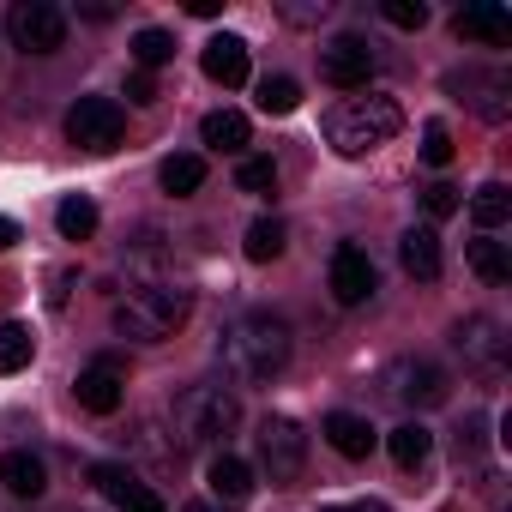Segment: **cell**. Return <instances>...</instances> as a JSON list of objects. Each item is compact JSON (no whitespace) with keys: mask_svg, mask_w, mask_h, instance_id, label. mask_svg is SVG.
Instances as JSON below:
<instances>
[{"mask_svg":"<svg viewBox=\"0 0 512 512\" xmlns=\"http://www.w3.org/2000/svg\"><path fill=\"white\" fill-rule=\"evenodd\" d=\"M284 241H290V235H284V223H278V217H260V223L247 229V260H253V266L278 260V253H284Z\"/></svg>","mask_w":512,"mask_h":512,"instance_id":"30","label":"cell"},{"mask_svg":"<svg viewBox=\"0 0 512 512\" xmlns=\"http://www.w3.org/2000/svg\"><path fill=\"white\" fill-rule=\"evenodd\" d=\"M67 290H73V272H55V278H49V308H61Z\"/></svg>","mask_w":512,"mask_h":512,"instance_id":"37","label":"cell"},{"mask_svg":"<svg viewBox=\"0 0 512 512\" xmlns=\"http://www.w3.org/2000/svg\"><path fill=\"white\" fill-rule=\"evenodd\" d=\"M91 482L109 494V506H115V512H169V506H163V494H157L151 482H139L127 464H91Z\"/></svg>","mask_w":512,"mask_h":512,"instance_id":"10","label":"cell"},{"mask_svg":"<svg viewBox=\"0 0 512 512\" xmlns=\"http://www.w3.org/2000/svg\"><path fill=\"white\" fill-rule=\"evenodd\" d=\"M187 314H193V296L181 284H139L115 302V332L133 344H163L187 326Z\"/></svg>","mask_w":512,"mask_h":512,"instance_id":"3","label":"cell"},{"mask_svg":"<svg viewBox=\"0 0 512 512\" xmlns=\"http://www.w3.org/2000/svg\"><path fill=\"white\" fill-rule=\"evenodd\" d=\"M470 272H476L482 284H494V290H500V284L512 278V253H506L500 241H488V235H482V241H470Z\"/></svg>","mask_w":512,"mask_h":512,"instance_id":"23","label":"cell"},{"mask_svg":"<svg viewBox=\"0 0 512 512\" xmlns=\"http://www.w3.org/2000/svg\"><path fill=\"white\" fill-rule=\"evenodd\" d=\"M199 133H205L211 151H241V145H247V115H235V109H211Z\"/></svg>","mask_w":512,"mask_h":512,"instance_id":"24","label":"cell"},{"mask_svg":"<svg viewBox=\"0 0 512 512\" xmlns=\"http://www.w3.org/2000/svg\"><path fill=\"white\" fill-rule=\"evenodd\" d=\"M398 127H404V109H398L392 97H344V103L326 115V145L356 163V157L392 145Z\"/></svg>","mask_w":512,"mask_h":512,"instance_id":"2","label":"cell"},{"mask_svg":"<svg viewBox=\"0 0 512 512\" xmlns=\"http://www.w3.org/2000/svg\"><path fill=\"white\" fill-rule=\"evenodd\" d=\"M55 229H61L67 241H91V235H97V205H91L85 193L61 199V205H55Z\"/></svg>","mask_w":512,"mask_h":512,"instance_id":"26","label":"cell"},{"mask_svg":"<svg viewBox=\"0 0 512 512\" xmlns=\"http://www.w3.org/2000/svg\"><path fill=\"white\" fill-rule=\"evenodd\" d=\"M7 37L25 55H55L67 43V13L55 7V0H13L7 7Z\"/></svg>","mask_w":512,"mask_h":512,"instance_id":"5","label":"cell"},{"mask_svg":"<svg viewBox=\"0 0 512 512\" xmlns=\"http://www.w3.org/2000/svg\"><path fill=\"white\" fill-rule=\"evenodd\" d=\"M458 91H470V103H476V115L482 121H506V73H464V79H452Z\"/></svg>","mask_w":512,"mask_h":512,"instance_id":"20","label":"cell"},{"mask_svg":"<svg viewBox=\"0 0 512 512\" xmlns=\"http://www.w3.org/2000/svg\"><path fill=\"white\" fill-rule=\"evenodd\" d=\"M133 61H139V73L175 61V37H169V31H139V37H133Z\"/></svg>","mask_w":512,"mask_h":512,"instance_id":"31","label":"cell"},{"mask_svg":"<svg viewBox=\"0 0 512 512\" xmlns=\"http://www.w3.org/2000/svg\"><path fill=\"white\" fill-rule=\"evenodd\" d=\"M302 464H308V434H302V422L266 416V422H260V470H266V482H272V488H290V482L302 476Z\"/></svg>","mask_w":512,"mask_h":512,"instance_id":"7","label":"cell"},{"mask_svg":"<svg viewBox=\"0 0 512 512\" xmlns=\"http://www.w3.org/2000/svg\"><path fill=\"white\" fill-rule=\"evenodd\" d=\"M452 31H458L464 43L500 49V43H512V13H506V7H464V13L452 19Z\"/></svg>","mask_w":512,"mask_h":512,"instance_id":"17","label":"cell"},{"mask_svg":"<svg viewBox=\"0 0 512 512\" xmlns=\"http://www.w3.org/2000/svg\"><path fill=\"white\" fill-rule=\"evenodd\" d=\"M398 260H404V272H410L416 284H434V278H440V235H434V229H404Z\"/></svg>","mask_w":512,"mask_h":512,"instance_id":"19","label":"cell"},{"mask_svg":"<svg viewBox=\"0 0 512 512\" xmlns=\"http://www.w3.org/2000/svg\"><path fill=\"white\" fill-rule=\"evenodd\" d=\"M374 73H380V55H374V43L356 37V31H344V37H332V43L320 49V79H326L332 91H368Z\"/></svg>","mask_w":512,"mask_h":512,"instance_id":"8","label":"cell"},{"mask_svg":"<svg viewBox=\"0 0 512 512\" xmlns=\"http://www.w3.org/2000/svg\"><path fill=\"white\" fill-rule=\"evenodd\" d=\"M121 133H127V115H121L115 97H79L67 109V139L79 151H91V157H109L121 145Z\"/></svg>","mask_w":512,"mask_h":512,"instance_id":"6","label":"cell"},{"mask_svg":"<svg viewBox=\"0 0 512 512\" xmlns=\"http://www.w3.org/2000/svg\"><path fill=\"white\" fill-rule=\"evenodd\" d=\"M187 13H193V19H217V13H223V0H187Z\"/></svg>","mask_w":512,"mask_h":512,"instance_id":"39","label":"cell"},{"mask_svg":"<svg viewBox=\"0 0 512 512\" xmlns=\"http://www.w3.org/2000/svg\"><path fill=\"white\" fill-rule=\"evenodd\" d=\"M217 356H223V374L241 380V386L278 380V374L290 368V326H284L278 314H241V320L223 332Z\"/></svg>","mask_w":512,"mask_h":512,"instance_id":"1","label":"cell"},{"mask_svg":"<svg viewBox=\"0 0 512 512\" xmlns=\"http://www.w3.org/2000/svg\"><path fill=\"white\" fill-rule=\"evenodd\" d=\"M0 488H7V494H19V500H37V494L49 488V470H43V458H37V452H25V446L0 452Z\"/></svg>","mask_w":512,"mask_h":512,"instance_id":"16","label":"cell"},{"mask_svg":"<svg viewBox=\"0 0 512 512\" xmlns=\"http://www.w3.org/2000/svg\"><path fill=\"white\" fill-rule=\"evenodd\" d=\"M79 13H85V19H97V25H103V19H115V7H109V0H85Z\"/></svg>","mask_w":512,"mask_h":512,"instance_id":"40","label":"cell"},{"mask_svg":"<svg viewBox=\"0 0 512 512\" xmlns=\"http://www.w3.org/2000/svg\"><path fill=\"white\" fill-rule=\"evenodd\" d=\"M452 344H458V356H464L470 368H500V362H506V338H500V326H494L488 314L464 320V326L452 332Z\"/></svg>","mask_w":512,"mask_h":512,"instance_id":"14","label":"cell"},{"mask_svg":"<svg viewBox=\"0 0 512 512\" xmlns=\"http://www.w3.org/2000/svg\"><path fill=\"white\" fill-rule=\"evenodd\" d=\"M187 512H229V506H217V500H193Z\"/></svg>","mask_w":512,"mask_h":512,"instance_id":"42","label":"cell"},{"mask_svg":"<svg viewBox=\"0 0 512 512\" xmlns=\"http://www.w3.org/2000/svg\"><path fill=\"white\" fill-rule=\"evenodd\" d=\"M253 103H260L266 115H296L302 109V85L284 79V73H272V79H260V97H253Z\"/></svg>","mask_w":512,"mask_h":512,"instance_id":"29","label":"cell"},{"mask_svg":"<svg viewBox=\"0 0 512 512\" xmlns=\"http://www.w3.org/2000/svg\"><path fill=\"white\" fill-rule=\"evenodd\" d=\"M386 452H392V464H398V470H422V464H428V452H434V434H428L422 422H404V428H392V434H386Z\"/></svg>","mask_w":512,"mask_h":512,"instance_id":"21","label":"cell"},{"mask_svg":"<svg viewBox=\"0 0 512 512\" xmlns=\"http://www.w3.org/2000/svg\"><path fill=\"white\" fill-rule=\"evenodd\" d=\"M470 217H476L482 229H500V223L512 217V193H506V181H482V187L470 193Z\"/></svg>","mask_w":512,"mask_h":512,"instance_id":"25","label":"cell"},{"mask_svg":"<svg viewBox=\"0 0 512 512\" xmlns=\"http://www.w3.org/2000/svg\"><path fill=\"white\" fill-rule=\"evenodd\" d=\"M320 434H326V440H332V452H344V458H368V452L380 446V434L368 428V416H350V410H332Z\"/></svg>","mask_w":512,"mask_h":512,"instance_id":"18","label":"cell"},{"mask_svg":"<svg viewBox=\"0 0 512 512\" xmlns=\"http://www.w3.org/2000/svg\"><path fill=\"white\" fill-rule=\"evenodd\" d=\"M326 512H392L386 500H356V506H326Z\"/></svg>","mask_w":512,"mask_h":512,"instance_id":"41","label":"cell"},{"mask_svg":"<svg viewBox=\"0 0 512 512\" xmlns=\"http://www.w3.org/2000/svg\"><path fill=\"white\" fill-rule=\"evenodd\" d=\"M386 392L404 410H434V404H446V374L434 362H422V356H404V362L386 368Z\"/></svg>","mask_w":512,"mask_h":512,"instance_id":"9","label":"cell"},{"mask_svg":"<svg viewBox=\"0 0 512 512\" xmlns=\"http://www.w3.org/2000/svg\"><path fill=\"white\" fill-rule=\"evenodd\" d=\"M205 488H211V500L217 506H241L247 494H253V464L247 458H235V452H211V464H205Z\"/></svg>","mask_w":512,"mask_h":512,"instance_id":"13","label":"cell"},{"mask_svg":"<svg viewBox=\"0 0 512 512\" xmlns=\"http://www.w3.org/2000/svg\"><path fill=\"white\" fill-rule=\"evenodd\" d=\"M458 205H464V199H458L452 181H428V187H422V211H428V217H452Z\"/></svg>","mask_w":512,"mask_h":512,"instance_id":"34","label":"cell"},{"mask_svg":"<svg viewBox=\"0 0 512 512\" xmlns=\"http://www.w3.org/2000/svg\"><path fill=\"white\" fill-rule=\"evenodd\" d=\"M380 19L398 25V31H422V25H428V7H422V0H386Z\"/></svg>","mask_w":512,"mask_h":512,"instance_id":"32","label":"cell"},{"mask_svg":"<svg viewBox=\"0 0 512 512\" xmlns=\"http://www.w3.org/2000/svg\"><path fill=\"white\" fill-rule=\"evenodd\" d=\"M25 241V229L13 223V217H0V253H7V247H19Z\"/></svg>","mask_w":512,"mask_h":512,"instance_id":"38","label":"cell"},{"mask_svg":"<svg viewBox=\"0 0 512 512\" xmlns=\"http://www.w3.org/2000/svg\"><path fill=\"white\" fill-rule=\"evenodd\" d=\"M235 187L253 193V199H272V193H278V163H272V157H241Z\"/></svg>","mask_w":512,"mask_h":512,"instance_id":"28","label":"cell"},{"mask_svg":"<svg viewBox=\"0 0 512 512\" xmlns=\"http://www.w3.org/2000/svg\"><path fill=\"white\" fill-rule=\"evenodd\" d=\"M199 67H205L211 85H247V43L223 31V37H211V43L199 49Z\"/></svg>","mask_w":512,"mask_h":512,"instance_id":"15","label":"cell"},{"mask_svg":"<svg viewBox=\"0 0 512 512\" xmlns=\"http://www.w3.org/2000/svg\"><path fill=\"white\" fill-rule=\"evenodd\" d=\"M332 296H338L344 308H356V302L374 296V260H368L356 241H338V247H332Z\"/></svg>","mask_w":512,"mask_h":512,"instance_id":"11","label":"cell"},{"mask_svg":"<svg viewBox=\"0 0 512 512\" xmlns=\"http://www.w3.org/2000/svg\"><path fill=\"white\" fill-rule=\"evenodd\" d=\"M127 103H157V79L151 73H133L127 79Z\"/></svg>","mask_w":512,"mask_h":512,"instance_id":"35","label":"cell"},{"mask_svg":"<svg viewBox=\"0 0 512 512\" xmlns=\"http://www.w3.org/2000/svg\"><path fill=\"white\" fill-rule=\"evenodd\" d=\"M241 422V398L229 386H187L169 404V428L181 446H223Z\"/></svg>","mask_w":512,"mask_h":512,"instance_id":"4","label":"cell"},{"mask_svg":"<svg viewBox=\"0 0 512 512\" xmlns=\"http://www.w3.org/2000/svg\"><path fill=\"white\" fill-rule=\"evenodd\" d=\"M476 452H482V416H470L458 434V458H476Z\"/></svg>","mask_w":512,"mask_h":512,"instance_id":"36","label":"cell"},{"mask_svg":"<svg viewBox=\"0 0 512 512\" xmlns=\"http://www.w3.org/2000/svg\"><path fill=\"white\" fill-rule=\"evenodd\" d=\"M157 181H163V193L187 199V193H199V187H205V157H193V151H181V157H163Z\"/></svg>","mask_w":512,"mask_h":512,"instance_id":"22","label":"cell"},{"mask_svg":"<svg viewBox=\"0 0 512 512\" xmlns=\"http://www.w3.org/2000/svg\"><path fill=\"white\" fill-rule=\"evenodd\" d=\"M31 356H37V338H31L19 320H7V326H0V374L31 368Z\"/></svg>","mask_w":512,"mask_h":512,"instance_id":"27","label":"cell"},{"mask_svg":"<svg viewBox=\"0 0 512 512\" xmlns=\"http://www.w3.org/2000/svg\"><path fill=\"white\" fill-rule=\"evenodd\" d=\"M422 163H434V169H446V163H452V133H446L440 121H428V127H422Z\"/></svg>","mask_w":512,"mask_h":512,"instance_id":"33","label":"cell"},{"mask_svg":"<svg viewBox=\"0 0 512 512\" xmlns=\"http://www.w3.org/2000/svg\"><path fill=\"white\" fill-rule=\"evenodd\" d=\"M73 392H79V404H85L91 416H115L121 398H127V380H121V368L103 356V362H91V368L73 380Z\"/></svg>","mask_w":512,"mask_h":512,"instance_id":"12","label":"cell"}]
</instances>
